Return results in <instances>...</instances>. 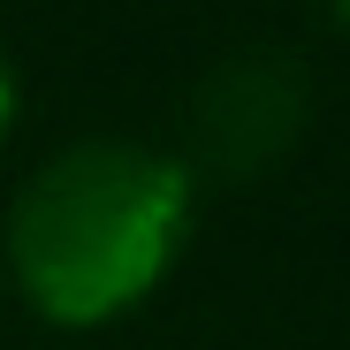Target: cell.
<instances>
[{"label": "cell", "instance_id": "obj_2", "mask_svg": "<svg viewBox=\"0 0 350 350\" xmlns=\"http://www.w3.org/2000/svg\"><path fill=\"white\" fill-rule=\"evenodd\" d=\"M305 122H312V92L289 53H267V46L228 53L191 92V160L221 183H259L267 167L297 152Z\"/></svg>", "mask_w": 350, "mask_h": 350}, {"label": "cell", "instance_id": "obj_4", "mask_svg": "<svg viewBox=\"0 0 350 350\" xmlns=\"http://www.w3.org/2000/svg\"><path fill=\"white\" fill-rule=\"evenodd\" d=\"M327 16H335V23H342V31H350V0H327Z\"/></svg>", "mask_w": 350, "mask_h": 350}, {"label": "cell", "instance_id": "obj_3", "mask_svg": "<svg viewBox=\"0 0 350 350\" xmlns=\"http://www.w3.org/2000/svg\"><path fill=\"white\" fill-rule=\"evenodd\" d=\"M16 107H23V92H16V69H8V53H0V137L16 130Z\"/></svg>", "mask_w": 350, "mask_h": 350}, {"label": "cell", "instance_id": "obj_1", "mask_svg": "<svg viewBox=\"0 0 350 350\" xmlns=\"http://www.w3.org/2000/svg\"><path fill=\"white\" fill-rule=\"evenodd\" d=\"M198 183L175 152L92 137L53 152L8 206V274L53 327L130 312L175 267Z\"/></svg>", "mask_w": 350, "mask_h": 350}]
</instances>
